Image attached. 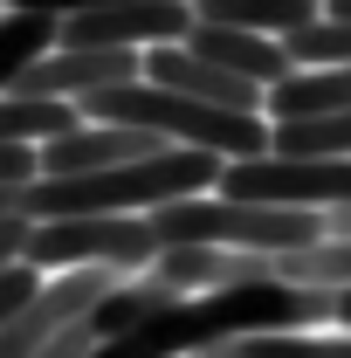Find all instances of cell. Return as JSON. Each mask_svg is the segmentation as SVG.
Returning a JSON list of instances; mask_svg holds the SVG:
<instances>
[{
  "instance_id": "6da1fadb",
  "label": "cell",
  "mask_w": 351,
  "mask_h": 358,
  "mask_svg": "<svg viewBox=\"0 0 351 358\" xmlns=\"http://www.w3.org/2000/svg\"><path fill=\"white\" fill-rule=\"evenodd\" d=\"M83 124H131V131H152L166 145H186V152H214V159H268V117H248V110H214V103H193L179 90L159 83H117L103 96L76 103Z\"/></svg>"
},
{
  "instance_id": "7a4b0ae2",
  "label": "cell",
  "mask_w": 351,
  "mask_h": 358,
  "mask_svg": "<svg viewBox=\"0 0 351 358\" xmlns=\"http://www.w3.org/2000/svg\"><path fill=\"white\" fill-rule=\"evenodd\" d=\"M166 248H234V255H296L324 241V214L303 207H255V200H227V193H200V200H173L159 214H145Z\"/></svg>"
},
{
  "instance_id": "3957f363",
  "label": "cell",
  "mask_w": 351,
  "mask_h": 358,
  "mask_svg": "<svg viewBox=\"0 0 351 358\" xmlns=\"http://www.w3.org/2000/svg\"><path fill=\"white\" fill-rule=\"evenodd\" d=\"M28 268H152L159 234L145 214H76V221H35L28 234Z\"/></svg>"
},
{
  "instance_id": "277c9868",
  "label": "cell",
  "mask_w": 351,
  "mask_h": 358,
  "mask_svg": "<svg viewBox=\"0 0 351 358\" xmlns=\"http://www.w3.org/2000/svg\"><path fill=\"white\" fill-rule=\"evenodd\" d=\"M227 200H255V207H303V214H338L351 207V159H234L220 173Z\"/></svg>"
},
{
  "instance_id": "5b68a950",
  "label": "cell",
  "mask_w": 351,
  "mask_h": 358,
  "mask_svg": "<svg viewBox=\"0 0 351 358\" xmlns=\"http://www.w3.org/2000/svg\"><path fill=\"white\" fill-rule=\"evenodd\" d=\"M193 28H200L193 0H138V7H96V14L62 21V48H131V55H152V48H179Z\"/></svg>"
},
{
  "instance_id": "8992f818",
  "label": "cell",
  "mask_w": 351,
  "mask_h": 358,
  "mask_svg": "<svg viewBox=\"0 0 351 358\" xmlns=\"http://www.w3.org/2000/svg\"><path fill=\"white\" fill-rule=\"evenodd\" d=\"M117 83H145V55L131 48H55L42 55L14 96H55V103H89Z\"/></svg>"
},
{
  "instance_id": "52a82bcc",
  "label": "cell",
  "mask_w": 351,
  "mask_h": 358,
  "mask_svg": "<svg viewBox=\"0 0 351 358\" xmlns=\"http://www.w3.org/2000/svg\"><path fill=\"white\" fill-rule=\"evenodd\" d=\"M145 83L159 90H179V96H193V103H214V110H248V117H268V90L241 83V76H227L214 69L207 55H193V48H152L145 55Z\"/></svg>"
},
{
  "instance_id": "ba28073f",
  "label": "cell",
  "mask_w": 351,
  "mask_h": 358,
  "mask_svg": "<svg viewBox=\"0 0 351 358\" xmlns=\"http://www.w3.org/2000/svg\"><path fill=\"white\" fill-rule=\"evenodd\" d=\"M173 152L166 138L152 131H131V124H76L69 138L42 145V179H76V173H103V166H131V159H159Z\"/></svg>"
},
{
  "instance_id": "9c48e42d",
  "label": "cell",
  "mask_w": 351,
  "mask_h": 358,
  "mask_svg": "<svg viewBox=\"0 0 351 358\" xmlns=\"http://www.w3.org/2000/svg\"><path fill=\"white\" fill-rule=\"evenodd\" d=\"M186 48L207 55V62L227 69V76L255 83V90H275V83L296 76V62H289V48H282V42H268V35H241V28H214V21H200V28L186 35Z\"/></svg>"
},
{
  "instance_id": "30bf717a",
  "label": "cell",
  "mask_w": 351,
  "mask_h": 358,
  "mask_svg": "<svg viewBox=\"0 0 351 358\" xmlns=\"http://www.w3.org/2000/svg\"><path fill=\"white\" fill-rule=\"evenodd\" d=\"M200 21L214 28H241V35H268V42H289L324 21V0H193Z\"/></svg>"
},
{
  "instance_id": "8fae6325",
  "label": "cell",
  "mask_w": 351,
  "mask_h": 358,
  "mask_svg": "<svg viewBox=\"0 0 351 358\" xmlns=\"http://www.w3.org/2000/svg\"><path fill=\"white\" fill-rule=\"evenodd\" d=\"M331 110H351V69H296L289 83L268 90V124H303Z\"/></svg>"
},
{
  "instance_id": "7c38bea8",
  "label": "cell",
  "mask_w": 351,
  "mask_h": 358,
  "mask_svg": "<svg viewBox=\"0 0 351 358\" xmlns=\"http://www.w3.org/2000/svg\"><path fill=\"white\" fill-rule=\"evenodd\" d=\"M62 48V21L55 14H28V7H7V21H0V96H14L21 76Z\"/></svg>"
},
{
  "instance_id": "4fadbf2b",
  "label": "cell",
  "mask_w": 351,
  "mask_h": 358,
  "mask_svg": "<svg viewBox=\"0 0 351 358\" xmlns=\"http://www.w3.org/2000/svg\"><path fill=\"white\" fill-rule=\"evenodd\" d=\"M83 124L76 103H55V96H0V145H28L42 152L55 138H69Z\"/></svg>"
},
{
  "instance_id": "5bb4252c",
  "label": "cell",
  "mask_w": 351,
  "mask_h": 358,
  "mask_svg": "<svg viewBox=\"0 0 351 358\" xmlns=\"http://www.w3.org/2000/svg\"><path fill=\"white\" fill-rule=\"evenodd\" d=\"M268 275L275 282H296V289H351V241H317V248H296V255H268Z\"/></svg>"
},
{
  "instance_id": "9a60e30c",
  "label": "cell",
  "mask_w": 351,
  "mask_h": 358,
  "mask_svg": "<svg viewBox=\"0 0 351 358\" xmlns=\"http://www.w3.org/2000/svg\"><path fill=\"white\" fill-rule=\"evenodd\" d=\"M268 152L282 159H351V110H331V117H303V124H268Z\"/></svg>"
},
{
  "instance_id": "2e32d148",
  "label": "cell",
  "mask_w": 351,
  "mask_h": 358,
  "mask_svg": "<svg viewBox=\"0 0 351 358\" xmlns=\"http://www.w3.org/2000/svg\"><path fill=\"white\" fill-rule=\"evenodd\" d=\"M282 48L296 69H351V21H317L303 35H289Z\"/></svg>"
},
{
  "instance_id": "e0dca14e",
  "label": "cell",
  "mask_w": 351,
  "mask_h": 358,
  "mask_svg": "<svg viewBox=\"0 0 351 358\" xmlns=\"http://www.w3.org/2000/svg\"><path fill=\"white\" fill-rule=\"evenodd\" d=\"M7 7H28V14H55V21H76L96 7H138V0H7Z\"/></svg>"
},
{
  "instance_id": "ac0fdd59",
  "label": "cell",
  "mask_w": 351,
  "mask_h": 358,
  "mask_svg": "<svg viewBox=\"0 0 351 358\" xmlns=\"http://www.w3.org/2000/svg\"><path fill=\"white\" fill-rule=\"evenodd\" d=\"M42 179V159L28 145H0V186H35Z\"/></svg>"
},
{
  "instance_id": "d6986e66",
  "label": "cell",
  "mask_w": 351,
  "mask_h": 358,
  "mask_svg": "<svg viewBox=\"0 0 351 358\" xmlns=\"http://www.w3.org/2000/svg\"><path fill=\"white\" fill-rule=\"evenodd\" d=\"M96 345H103V338H96V324L83 317V324H76V331H62V338H55V345H48L42 358H89Z\"/></svg>"
},
{
  "instance_id": "ffe728a7",
  "label": "cell",
  "mask_w": 351,
  "mask_h": 358,
  "mask_svg": "<svg viewBox=\"0 0 351 358\" xmlns=\"http://www.w3.org/2000/svg\"><path fill=\"white\" fill-rule=\"evenodd\" d=\"M324 234H331V241H351V207H338V214H324Z\"/></svg>"
},
{
  "instance_id": "44dd1931",
  "label": "cell",
  "mask_w": 351,
  "mask_h": 358,
  "mask_svg": "<svg viewBox=\"0 0 351 358\" xmlns=\"http://www.w3.org/2000/svg\"><path fill=\"white\" fill-rule=\"evenodd\" d=\"M324 21H351V0H324Z\"/></svg>"
},
{
  "instance_id": "7402d4cb",
  "label": "cell",
  "mask_w": 351,
  "mask_h": 358,
  "mask_svg": "<svg viewBox=\"0 0 351 358\" xmlns=\"http://www.w3.org/2000/svg\"><path fill=\"white\" fill-rule=\"evenodd\" d=\"M338 324L351 331V289H338Z\"/></svg>"
}]
</instances>
